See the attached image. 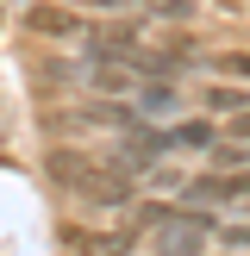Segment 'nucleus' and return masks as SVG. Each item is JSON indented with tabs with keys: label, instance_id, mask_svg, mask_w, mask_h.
<instances>
[{
	"label": "nucleus",
	"instance_id": "nucleus-9",
	"mask_svg": "<svg viewBox=\"0 0 250 256\" xmlns=\"http://www.w3.org/2000/svg\"><path fill=\"white\" fill-rule=\"evenodd\" d=\"M212 69H219V82H244L250 88V50H219Z\"/></svg>",
	"mask_w": 250,
	"mask_h": 256
},
{
	"label": "nucleus",
	"instance_id": "nucleus-7",
	"mask_svg": "<svg viewBox=\"0 0 250 256\" xmlns=\"http://www.w3.org/2000/svg\"><path fill=\"white\" fill-rule=\"evenodd\" d=\"M206 156H212V169H250V144L244 138H212Z\"/></svg>",
	"mask_w": 250,
	"mask_h": 256
},
{
	"label": "nucleus",
	"instance_id": "nucleus-4",
	"mask_svg": "<svg viewBox=\"0 0 250 256\" xmlns=\"http://www.w3.org/2000/svg\"><path fill=\"white\" fill-rule=\"evenodd\" d=\"M25 32H38V38H82L88 25L75 19V12H62V6H50V0H38V6H25Z\"/></svg>",
	"mask_w": 250,
	"mask_h": 256
},
{
	"label": "nucleus",
	"instance_id": "nucleus-10",
	"mask_svg": "<svg viewBox=\"0 0 250 256\" xmlns=\"http://www.w3.org/2000/svg\"><path fill=\"white\" fill-rule=\"evenodd\" d=\"M150 19H169V25H188L194 19V0H144Z\"/></svg>",
	"mask_w": 250,
	"mask_h": 256
},
{
	"label": "nucleus",
	"instance_id": "nucleus-11",
	"mask_svg": "<svg viewBox=\"0 0 250 256\" xmlns=\"http://www.w3.org/2000/svg\"><path fill=\"white\" fill-rule=\"evenodd\" d=\"M94 88L100 94H125V75L119 69H94Z\"/></svg>",
	"mask_w": 250,
	"mask_h": 256
},
{
	"label": "nucleus",
	"instance_id": "nucleus-5",
	"mask_svg": "<svg viewBox=\"0 0 250 256\" xmlns=\"http://www.w3.org/2000/svg\"><path fill=\"white\" fill-rule=\"evenodd\" d=\"M200 106H206V112H244V106H250V88H238V82H212L206 94H200Z\"/></svg>",
	"mask_w": 250,
	"mask_h": 256
},
{
	"label": "nucleus",
	"instance_id": "nucleus-12",
	"mask_svg": "<svg viewBox=\"0 0 250 256\" xmlns=\"http://www.w3.org/2000/svg\"><path fill=\"white\" fill-rule=\"evenodd\" d=\"M225 138H244V144H250V106H244V112H232V119H225Z\"/></svg>",
	"mask_w": 250,
	"mask_h": 256
},
{
	"label": "nucleus",
	"instance_id": "nucleus-6",
	"mask_svg": "<svg viewBox=\"0 0 250 256\" xmlns=\"http://www.w3.org/2000/svg\"><path fill=\"white\" fill-rule=\"evenodd\" d=\"M138 238H144V225H119V232H106V238H88V256H132Z\"/></svg>",
	"mask_w": 250,
	"mask_h": 256
},
{
	"label": "nucleus",
	"instance_id": "nucleus-3",
	"mask_svg": "<svg viewBox=\"0 0 250 256\" xmlns=\"http://www.w3.org/2000/svg\"><path fill=\"white\" fill-rule=\"evenodd\" d=\"M182 200L188 206H238V200H250V169H206L182 188Z\"/></svg>",
	"mask_w": 250,
	"mask_h": 256
},
{
	"label": "nucleus",
	"instance_id": "nucleus-1",
	"mask_svg": "<svg viewBox=\"0 0 250 256\" xmlns=\"http://www.w3.org/2000/svg\"><path fill=\"white\" fill-rule=\"evenodd\" d=\"M44 169H50V182H56V188H69L75 200H88V206H100V212L132 206V182H125L119 169H106V162L82 156V150H50Z\"/></svg>",
	"mask_w": 250,
	"mask_h": 256
},
{
	"label": "nucleus",
	"instance_id": "nucleus-2",
	"mask_svg": "<svg viewBox=\"0 0 250 256\" xmlns=\"http://www.w3.org/2000/svg\"><path fill=\"white\" fill-rule=\"evenodd\" d=\"M212 232H219V212L182 200V206H169L156 225H150V244H156V256H206Z\"/></svg>",
	"mask_w": 250,
	"mask_h": 256
},
{
	"label": "nucleus",
	"instance_id": "nucleus-8",
	"mask_svg": "<svg viewBox=\"0 0 250 256\" xmlns=\"http://www.w3.org/2000/svg\"><path fill=\"white\" fill-rule=\"evenodd\" d=\"M138 112H182V88H169V82H150L144 94L132 100Z\"/></svg>",
	"mask_w": 250,
	"mask_h": 256
}]
</instances>
